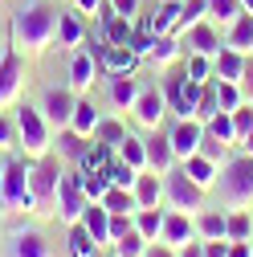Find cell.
<instances>
[{
	"label": "cell",
	"instance_id": "obj_1",
	"mask_svg": "<svg viewBox=\"0 0 253 257\" xmlns=\"http://www.w3.org/2000/svg\"><path fill=\"white\" fill-rule=\"evenodd\" d=\"M9 41L21 57H41L53 41H57V9L45 0H29L13 13L9 25Z\"/></svg>",
	"mask_w": 253,
	"mask_h": 257
},
{
	"label": "cell",
	"instance_id": "obj_2",
	"mask_svg": "<svg viewBox=\"0 0 253 257\" xmlns=\"http://www.w3.org/2000/svg\"><path fill=\"white\" fill-rule=\"evenodd\" d=\"M220 200L225 208H253V155L249 151H237L220 164Z\"/></svg>",
	"mask_w": 253,
	"mask_h": 257
},
{
	"label": "cell",
	"instance_id": "obj_3",
	"mask_svg": "<svg viewBox=\"0 0 253 257\" xmlns=\"http://www.w3.org/2000/svg\"><path fill=\"white\" fill-rule=\"evenodd\" d=\"M13 126H17V147L25 151V159H45L53 151V126L45 122L41 106H17L13 114Z\"/></svg>",
	"mask_w": 253,
	"mask_h": 257
},
{
	"label": "cell",
	"instance_id": "obj_4",
	"mask_svg": "<svg viewBox=\"0 0 253 257\" xmlns=\"http://www.w3.org/2000/svg\"><path fill=\"white\" fill-rule=\"evenodd\" d=\"M0 212H33V188H29V159L9 155L0 172Z\"/></svg>",
	"mask_w": 253,
	"mask_h": 257
},
{
	"label": "cell",
	"instance_id": "obj_5",
	"mask_svg": "<svg viewBox=\"0 0 253 257\" xmlns=\"http://www.w3.org/2000/svg\"><path fill=\"white\" fill-rule=\"evenodd\" d=\"M66 168L57 159H29V188H33V212L37 216H57V188Z\"/></svg>",
	"mask_w": 253,
	"mask_h": 257
},
{
	"label": "cell",
	"instance_id": "obj_6",
	"mask_svg": "<svg viewBox=\"0 0 253 257\" xmlns=\"http://www.w3.org/2000/svg\"><path fill=\"white\" fill-rule=\"evenodd\" d=\"M164 196H168V208H176V212H192L196 216L204 208V188L196 180H188V172L180 164L164 176Z\"/></svg>",
	"mask_w": 253,
	"mask_h": 257
},
{
	"label": "cell",
	"instance_id": "obj_7",
	"mask_svg": "<svg viewBox=\"0 0 253 257\" xmlns=\"http://www.w3.org/2000/svg\"><path fill=\"white\" fill-rule=\"evenodd\" d=\"M200 90H204V82L188 78L184 70H180V74H172V78L164 82V94H168V110H172L176 118H196Z\"/></svg>",
	"mask_w": 253,
	"mask_h": 257
},
{
	"label": "cell",
	"instance_id": "obj_8",
	"mask_svg": "<svg viewBox=\"0 0 253 257\" xmlns=\"http://www.w3.org/2000/svg\"><path fill=\"white\" fill-rule=\"evenodd\" d=\"M168 114H172V110H168V94H164V86H139V98H135V106H131V118L143 126V131L164 126Z\"/></svg>",
	"mask_w": 253,
	"mask_h": 257
},
{
	"label": "cell",
	"instance_id": "obj_9",
	"mask_svg": "<svg viewBox=\"0 0 253 257\" xmlns=\"http://www.w3.org/2000/svg\"><path fill=\"white\" fill-rule=\"evenodd\" d=\"M74 102H78V94H74L70 86H49V90L41 94V114H45V122L53 126V131L70 126V118H74Z\"/></svg>",
	"mask_w": 253,
	"mask_h": 257
},
{
	"label": "cell",
	"instance_id": "obj_10",
	"mask_svg": "<svg viewBox=\"0 0 253 257\" xmlns=\"http://www.w3.org/2000/svg\"><path fill=\"white\" fill-rule=\"evenodd\" d=\"M86 192H82V184H78V172H66L61 176V188H57V220L61 224H78L82 220V212H86Z\"/></svg>",
	"mask_w": 253,
	"mask_h": 257
},
{
	"label": "cell",
	"instance_id": "obj_11",
	"mask_svg": "<svg viewBox=\"0 0 253 257\" xmlns=\"http://www.w3.org/2000/svg\"><path fill=\"white\" fill-rule=\"evenodd\" d=\"M180 41H184V53H200V57H216L220 49H225V37H220V29L208 17L200 25H192V29H184Z\"/></svg>",
	"mask_w": 253,
	"mask_h": 257
},
{
	"label": "cell",
	"instance_id": "obj_12",
	"mask_svg": "<svg viewBox=\"0 0 253 257\" xmlns=\"http://www.w3.org/2000/svg\"><path fill=\"white\" fill-rule=\"evenodd\" d=\"M21 90H25V61H21L17 49H9L5 57H0V110L17 106Z\"/></svg>",
	"mask_w": 253,
	"mask_h": 257
},
{
	"label": "cell",
	"instance_id": "obj_13",
	"mask_svg": "<svg viewBox=\"0 0 253 257\" xmlns=\"http://www.w3.org/2000/svg\"><path fill=\"white\" fill-rule=\"evenodd\" d=\"M98 74H102L98 53L94 49H74V57H70V90L74 94H90L94 82H98Z\"/></svg>",
	"mask_w": 253,
	"mask_h": 257
},
{
	"label": "cell",
	"instance_id": "obj_14",
	"mask_svg": "<svg viewBox=\"0 0 253 257\" xmlns=\"http://www.w3.org/2000/svg\"><path fill=\"white\" fill-rule=\"evenodd\" d=\"M168 139H172V151H176V164H184L188 155H196V151H200L204 122H196V118H176V126L168 131Z\"/></svg>",
	"mask_w": 253,
	"mask_h": 257
},
{
	"label": "cell",
	"instance_id": "obj_15",
	"mask_svg": "<svg viewBox=\"0 0 253 257\" xmlns=\"http://www.w3.org/2000/svg\"><path fill=\"white\" fill-rule=\"evenodd\" d=\"M143 147H147V172H155V176H168V172L176 168V151H172V139L160 131V126H155V131H147Z\"/></svg>",
	"mask_w": 253,
	"mask_h": 257
},
{
	"label": "cell",
	"instance_id": "obj_16",
	"mask_svg": "<svg viewBox=\"0 0 253 257\" xmlns=\"http://www.w3.org/2000/svg\"><path fill=\"white\" fill-rule=\"evenodd\" d=\"M90 29L78 9H57V49H82Z\"/></svg>",
	"mask_w": 253,
	"mask_h": 257
},
{
	"label": "cell",
	"instance_id": "obj_17",
	"mask_svg": "<svg viewBox=\"0 0 253 257\" xmlns=\"http://www.w3.org/2000/svg\"><path fill=\"white\" fill-rule=\"evenodd\" d=\"M160 241L172 245V249H180V245H188V241H196V216H192V212H176V208H168V212H164V233H160Z\"/></svg>",
	"mask_w": 253,
	"mask_h": 257
},
{
	"label": "cell",
	"instance_id": "obj_18",
	"mask_svg": "<svg viewBox=\"0 0 253 257\" xmlns=\"http://www.w3.org/2000/svg\"><path fill=\"white\" fill-rule=\"evenodd\" d=\"M180 5L184 0H160L143 21H139V29H147L151 37H160V33H176V25H180ZM180 37V33H176Z\"/></svg>",
	"mask_w": 253,
	"mask_h": 257
},
{
	"label": "cell",
	"instance_id": "obj_19",
	"mask_svg": "<svg viewBox=\"0 0 253 257\" xmlns=\"http://www.w3.org/2000/svg\"><path fill=\"white\" fill-rule=\"evenodd\" d=\"M135 98H139V82L131 78V74H110V82H106V102H110V110H126L131 114V106H135Z\"/></svg>",
	"mask_w": 253,
	"mask_h": 257
},
{
	"label": "cell",
	"instance_id": "obj_20",
	"mask_svg": "<svg viewBox=\"0 0 253 257\" xmlns=\"http://www.w3.org/2000/svg\"><path fill=\"white\" fill-rule=\"evenodd\" d=\"M78 224H86V233L98 241V245H110V208H106L102 200H90Z\"/></svg>",
	"mask_w": 253,
	"mask_h": 257
},
{
	"label": "cell",
	"instance_id": "obj_21",
	"mask_svg": "<svg viewBox=\"0 0 253 257\" xmlns=\"http://www.w3.org/2000/svg\"><path fill=\"white\" fill-rule=\"evenodd\" d=\"M135 200H139V208H164L168 204V196H164V176H155V172H139V180H135Z\"/></svg>",
	"mask_w": 253,
	"mask_h": 257
},
{
	"label": "cell",
	"instance_id": "obj_22",
	"mask_svg": "<svg viewBox=\"0 0 253 257\" xmlns=\"http://www.w3.org/2000/svg\"><path fill=\"white\" fill-rule=\"evenodd\" d=\"M196 237H200V241H220V237L229 241V212L200 208V212H196Z\"/></svg>",
	"mask_w": 253,
	"mask_h": 257
},
{
	"label": "cell",
	"instance_id": "obj_23",
	"mask_svg": "<svg viewBox=\"0 0 253 257\" xmlns=\"http://www.w3.org/2000/svg\"><path fill=\"white\" fill-rule=\"evenodd\" d=\"M98 122H102V114H98V106L90 102V94H78L70 126H74V131H78L82 139H94V131H98Z\"/></svg>",
	"mask_w": 253,
	"mask_h": 257
},
{
	"label": "cell",
	"instance_id": "obj_24",
	"mask_svg": "<svg viewBox=\"0 0 253 257\" xmlns=\"http://www.w3.org/2000/svg\"><path fill=\"white\" fill-rule=\"evenodd\" d=\"M180 168L188 172V180H196L204 192H208V188H216V180H220V164H212V159H208V155H200V151H196V155H188Z\"/></svg>",
	"mask_w": 253,
	"mask_h": 257
},
{
	"label": "cell",
	"instance_id": "obj_25",
	"mask_svg": "<svg viewBox=\"0 0 253 257\" xmlns=\"http://www.w3.org/2000/svg\"><path fill=\"white\" fill-rule=\"evenodd\" d=\"M241 74H245V53H237V49L225 45L212 57V78L216 82H241Z\"/></svg>",
	"mask_w": 253,
	"mask_h": 257
},
{
	"label": "cell",
	"instance_id": "obj_26",
	"mask_svg": "<svg viewBox=\"0 0 253 257\" xmlns=\"http://www.w3.org/2000/svg\"><path fill=\"white\" fill-rule=\"evenodd\" d=\"M13 257H53V249H49L45 233H37V229H21V233L13 237Z\"/></svg>",
	"mask_w": 253,
	"mask_h": 257
},
{
	"label": "cell",
	"instance_id": "obj_27",
	"mask_svg": "<svg viewBox=\"0 0 253 257\" xmlns=\"http://www.w3.org/2000/svg\"><path fill=\"white\" fill-rule=\"evenodd\" d=\"M155 66H176V61H184V41L176 33H160L151 41V53H147Z\"/></svg>",
	"mask_w": 253,
	"mask_h": 257
},
{
	"label": "cell",
	"instance_id": "obj_28",
	"mask_svg": "<svg viewBox=\"0 0 253 257\" xmlns=\"http://www.w3.org/2000/svg\"><path fill=\"white\" fill-rule=\"evenodd\" d=\"M225 45H229V49H237V53H245V57L253 53V17H249V13L225 29Z\"/></svg>",
	"mask_w": 253,
	"mask_h": 257
},
{
	"label": "cell",
	"instance_id": "obj_29",
	"mask_svg": "<svg viewBox=\"0 0 253 257\" xmlns=\"http://www.w3.org/2000/svg\"><path fill=\"white\" fill-rule=\"evenodd\" d=\"M53 135H57V155L70 159V164H78V159L86 155V147L94 143V139H82L74 126H61V131H53Z\"/></svg>",
	"mask_w": 253,
	"mask_h": 257
},
{
	"label": "cell",
	"instance_id": "obj_30",
	"mask_svg": "<svg viewBox=\"0 0 253 257\" xmlns=\"http://www.w3.org/2000/svg\"><path fill=\"white\" fill-rule=\"evenodd\" d=\"M164 212H168V208H139V212H135V229H139L143 241H160V233H164Z\"/></svg>",
	"mask_w": 253,
	"mask_h": 257
},
{
	"label": "cell",
	"instance_id": "obj_31",
	"mask_svg": "<svg viewBox=\"0 0 253 257\" xmlns=\"http://www.w3.org/2000/svg\"><path fill=\"white\" fill-rule=\"evenodd\" d=\"M241 17H245V5H241V0H208V21H212V25L229 29V25L241 21Z\"/></svg>",
	"mask_w": 253,
	"mask_h": 257
},
{
	"label": "cell",
	"instance_id": "obj_32",
	"mask_svg": "<svg viewBox=\"0 0 253 257\" xmlns=\"http://www.w3.org/2000/svg\"><path fill=\"white\" fill-rule=\"evenodd\" d=\"M102 204L110 208V212H126V216H135L139 212V200H135V192L131 188H106V196H102Z\"/></svg>",
	"mask_w": 253,
	"mask_h": 257
},
{
	"label": "cell",
	"instance_id": "obj_33",
	"mask_svg": "<svg viewBox=\"0 0 253 257\" xmlns=\"http://www.w3.org/2000/svg\"><path fill=\"white\" fill-rule=\"evenodd\" d=\"M122 164H131L135 172H147V147H143V139H135V135H126L122 143H118V151H114Z\"/></svg>",
	"mask_w": 253,
	"mask_h": 257
},
{
	"label": "cell",
	"instance_id": "obj_34",
	"mask_svg": "<svg viewBox=\"0 0 253 257\" xmlns=\"http://www.w3.org/2000/svg\"><path fill=\"white\" fill-rule=\"evenodd\" d=\"M98 241L86 233V224H70V257H98Z\"/></svg>",
	"mask_w": 253,
	"mask_h": 257
},
{
	"label": "cell",
	"instance_id": "obj_35",
	"mask_svg": "<svg viewBox=\"0 0 253 257\" xmlns=\"http://www.w3.org/2000/svg\"><path fill=\"white\" fill-rule=\"evenodd\" d=\"M229 241H253V212L229 208Z\"/></svg>",
	"mask_w": 253,
	"mask_h": 257
},
{
	"label": "cell",
	"instance_id": "obj_36",
	"mask_svg": "<svg viewBox=\"0 0 253 257\" xmlns=\"http://www.w3.org/2000/svg\"><path fill=\"white\" fill-rule=\"evenodd\" d=\"M204 17H208V0H184V5H180V25H176V33L200 25Z\"/></svg>",
	"mask_w": 253,
	"mask_h": 257
},
{
	"label": "cell",
	"instance_id": "obj_37",
	"mask_svg": "<svg viewBox=\"0 0 253 257\" xmlns=\"http://www.w3.org/2000/svg\"><path fill=\"white\" fill-rule=\"evenodd\" d=\"M253 131V102H241L237 110H233V151H241V143H245V135Z\"/></svg>",
	"mask_w": 253,
	"mask_h": 257
},
{
	"label": "cell",
	"instance_id": "obj_38",
	"mask_svg": "<svg viewBox=\"0 0 253 257\" xmlns=\"http://www.w3.org/2000/svg\"><path fill=\"white\" fill-rule=\"evenodd\" d=\"M78 184H82V192H86V200H102L106 188H110L106 172H78Z\"/></svg>",
	"mask_w": 253,
	"mask_h": 257
},
{
	"label": "cell",
	"instance_id": "obj_39",
	"mask_svg": "<svg viewBox=\"0 0 253 257\" xmlns=\"http://www.w3.org/2000/svg\"><path fill=\"white\" fill-rule=\"evenodd\" d=\"M216 114H220L216 86H212V82H204V90H200V102H196V122H212Z\"/></svg>",
	"mask_w": 253,
	"mask_h": 257
},
{
	"label": "cell",
	"instance_id": "obj_40",
	"mask_svg": "<svg viewBox=\"0 0 253 257\" xmlns=\"http://www.w3.org/2000/svg\"><path fill=\"white\" fill-rule=\"evenodd\" d=\"M106 180H110L114 188H135V180H139V172H135L131 164H122V159L114 155L110 164H106Z\"/></svg>",
	"mask_w": 253,
	"mask_h": 257
},
{
	"label": "cell",
	"instance_id": "obj_41",
	"mask_svg": "<svg viewBox=\"0 0 253 257\" xmlns=\"http://www.w3.org/2000/svg\"><path fill=\"white\" fill-rule=\"evenodd\" d=\"M212 86H216L220 110H229V114H233V110H237V106L245 102V94H241V86H237V82H216V78H212Z\"/></svg>",
	"mask_w": 253,
	"mask_h": 257
},
{
	"label": "cell",
	"instance_id": "obj_42",
	"mask_svg": "<svg viewBox=\"0 0 253 257\" xmlns=\"http://www.w3.org/2000/svg\"><path fill=\"white\" fill-rule=\"evenodd\" d=\"M110 249H114V257H143L147 241L139 237V229H131V233H122V237H118V241H114Z\"/></svg>",
	"mask_w": 253,
	"mask_h": 257
},
{
	"label": "cell",
	"instance_id": "obj_43",
	"mask_svg": "<svg viewBox=\"0 0 253 257\" xmlns=\"http://www.w3.org/2000/svg\"><path fill=\"white\" fill-rule=\"evenodd\" d=\"M184 74H188V78H196V82H212V57L184 53Z\"/></svg>",
	"mask_w": 253,
	"mask_h": 257
},
{
	"label": "cell",
	"instance_id": "obj_44",
	"mask_svg": "<svg viewBox=\"0 0 253 257\" xmlns=\"http://www.w3.org/2000/svg\"><path fill=\"white\" fill-rule=\"evenodd\" d=\"M204 126H208V131H212V135H216L220 143H225L229 151L237 147V143H233V114H229V110H220V114H216L212 122H204Z\"/></svg>",
	"mask_w": 253,
	"mask_h": 257
},
{
	"label": "cell",
	"instance_id": "obj_45",
	"mask_svg": "<svg viewBox=\"0 0 253 257\" xmlns=\"http://www.w3.org/2000/svg\"><path fill=\"white\" fill-rule=\"evenodd\" d=\"M200 155H208L212 164H225V159H229V147L220 143V139H216V135L208 131V126H204V139H200Z\"/></svg>",
	"mask_w": 253,
	"mask_h": 257
},
{
	"label": "cell",
	"instance_id": "obj_46",
	"mask_svg": "<svg viewBox=\"0 0 253 257\" xmlns=\"http://www.w3.org/2000/svg\"><path fill=\"white\" fill-rule=\"evenodd\" d=\"M94 139H102L106 147H114V151H118V143L126 139V131H122L118 122H98V131H94Z\"/></svg>",
	"mask_w": 253,
	"mask_h": 257
},
{
	"label": "cell",
	"instance_id": "obj_47",
	"mask_svg": "<svg viewBox=\"0 0 253 257\" xmlns=\"http://www.w3.org/2000/svg\"><path fill=\"white\" fill-rule=\"evenodd\" d=\"M135 229V216H126V212H110V245L122 237V233H131Z\"/></svg>",
	"mask_w": 253,
	"mask_h": 257
},
{
	"label": "cell",
	"instance_id": "obj_48",
	"mask_svg": "<svg viewBox=\"0 0 253 257\" xmlns=\"http://www.w3.org/2000/svg\"><path fill=\"white\" fill-rule=\"evenodd\" d=\"M106 5H110L118 17H131V21L143 17V13H139V9H143V0H106Z\"/></svg>",
	"mask_w": 253,
	"mask_h": 257
},
{
	"label": "cell",
	"instance_id": "obj_49",
	"mask_svg": "<svg viewBox=\"0 0 253 257\" xmlns=\"http://www.w3.org/2000/svg\"><path fill=\"white\" fill-rule=\"evenodd\" d=\"M13 147H17V126H13V118L0 114V151H13Z\"/></svg>",
	"mask_w": 253,
	"mask_h": 257
},
{
	"label": "cell",
	"instance_id": "obj_50",
	"mask_svg": "<svg viewBox=\"0 0 253 257\" xmlns=\"http://www.w3.org/2000/svg\"><path fill=\"white\" fill-rule=\"evenodd\" d=\"M237 86H241V94H245V102H253V53L245 57V74H241Z\"/></svg>",
	"mask_w": 253,
	"mask_h": 257
},
{
	"label": "cell",
	"instance_id": "obj_51",
	"mask_svg": "<svg viewBox=\"0 0 253 257\" xmlns=\"http://www.w3.org/2000/svg\"><path fill=\"white\" fill-rule=\"evenodd\" d=\"M143 257H180L172 245H164V241H147V249H143Z\"/></svg>",
	"mask_w": 253,
	"mask_h": 257
},
{
	"label": "cell",
	"instance_id": "obj_52",
	"mask_svg": "<svg viewBox=\"0 0 253 257\" xmlns=\"http://www.w3.org/2000/svg\"><path fill=\"white\" fill-rule=\"evenodd\" d=\"M204 245V257H229V241L220 237V241H200Z\"/></svg>",
	"mask_w": 253,
	"mask_h": 257
},
{
	"label": "cell",
	"instance_id": "obj_53",
	"mask_svg": "<svg viewBox=\"0 0 253 257\" xmlns=\"http://www.w3.org/2000/svg\"><path fill=\"white\" fill-rule=\"evenodd\" d=\"M229 257H253V241H229Z\"/></svg>",
	"mask_w": 253,
	"mask_h": 257
},
{
	"label": "cell",
	"instance_id": "obj_54",
	"mask_svg": "<svg viewBox=\"0 0 253 257\" xmlns=\"http://www.w3.org/2000/svg\"><path fill=\"white\" fill-rule=\"evenodd\" d=\"M176 253H180V257H204V245H200V237H196V241H188V245H180Z\"/></svg>",
	"mask_w": 253,
	"mask_h": 257
},
{
	"label": "cell",
	"instance_id": "obj_55",
	"mask_svg": "<svg viewBox=\"0 0 253 257\" xmlns=\"http://www.w3.org/2000/svg\"><path fill=\"white\" fill-rule=\"evenodd\" d=\"M102 5H106V0H74V9H78V13H98Z\"/></svg>",
	"mask_w": 253,
	"mask_h": 257
},
{
	"label": "cell",
	"instance_id": "obj_56",
	"mask_svg": "<svg viewBox=\"0 0 253 257\" xmlns=\"http://www.w3.org/2000/svg\"><path fill=\"white\" fill-rule=\"evenodd\" d=\"M241 151H249V155H253V131L245 135V143H241Z\"/></svg>",
	"mask_w": 253,
	"mask_h": 257
},
{
	"label": "cell",
	"instance_id": "obj_57",
	"mask_svg": "<svg viewBox=\"0 0 253 257\" xmlns=\"http://www.w3.org/2000/svg\"><path fill=\"white\" fill-rule=\"evenodd\" d=\"M9 49H13V45H5V33H0V57H5Z\"/></svg>",
	"mask_w": 253,
	"mask_h": 257
},
{
	"label": "cell",
	"instance_id": "obj_58",
	"mask_svg": "<svg viewBox=\"0 0 253 257\" xmlns=\"http://www.w3.org/2000/svg\"><path fill=\"white\" fill-rule=\"evenodd\" d=\"M241 5H245V13H249V17H253V0H241Z\"/></svg>",
	"mask_w": 253,
	"mask_h": 257
},
{
	"label": "cell",
	"instance_id": "obj_59",
	"mask_svg": "<svg viewBox=\"0 0 253 257\" xmlns=\"http://www.w3.org/2000/svg\"><path fill=\"white\" fill-rule=\"evenodd\" d=\"M5 159H9V155H5V151H0V172H5Z\"/></svg>",
	"mask_w": 253,
	"mask_h": 257
}]
</instances>
